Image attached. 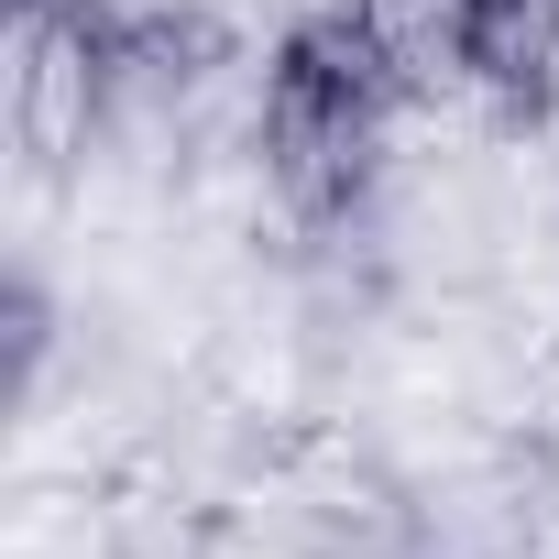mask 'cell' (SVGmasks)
Masks as SVG:
<instances>
[{
	"instance_id": "cell-1",
	"label": "cell",
	"mask_w": 559,
	"mask_h": 559,
	"mask_svg": "<svg viewBox=\"0 0 559 559\" xmlns=\"http://www.w3.org/2000/svg\"><path fill=\"white\" fill-rule=\"evenodd\" d=\"M110 23L88 0H23L12 12V67H0V121L34 176H78L110 143Z\"/></svg>"
}]
</instances>
